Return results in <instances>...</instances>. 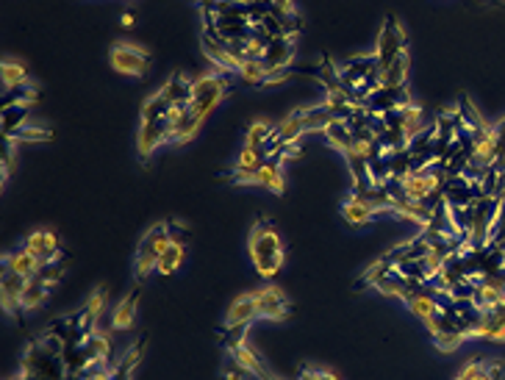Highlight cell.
Here are the masks:
<instances>
[{
	"label": "cell",
	"mask_w": 505,
	"mask_h": 380,
	"mask_svg": "<svg viewBox=\"0 0 505 380\" xmlns=\"http://www.w3.org/2000/svg\"><path fill=\"white\" fill-rule=\"evenodd\" d=\"M256 303H259V317H262V319H272V322L289 319L291 306H289L286 294H283L278 286H272V283L262 286V289L256 291Z\"/></svg>",
	"instance_id": "obj_10"
},
{
	"label": "cell",
	"mask_w": 505,
	"mask_h": 380,
	"mask_svg": "<svg viewBox=\"0 0 505 380\" xmlns=\"http://www.w3.org/2000/svg\"><path fill=\"white\" fill-rule=\"evenodd\" d=\"M455 380H491V375H489L486 361H470V364L461 366Z\"/></svg>",
	"instance_id": "obj_39"
},
{
	"label": "cell",
	"mask_w": 505,
	"mask_h": 380,
	"mask_svg": "<svg viewBox=\"0 0 505 380\" xmlns=\"http://www.w3.org/2000/svg\"><path fill=\"white\" fill-rule=\"evenodd\" d=\"M262 62L270 67V72L291 70V64H294V36H286V33L272 36L267 45H264Z\"/></svg>",
	"instance_id": "obj_11"
},
{
	"label": "cell",
	"mask_w": 505,
	"mask_h": 380,
	"mask_svg": "<svg viewBox=\"0 0 505 380\" xmlns=\"http://www.w3.org/2000/svg\"><path fill=\"white\" fill-rule=\"evenodd\" d=\"M83 347H87L92 364H109V366H114V364H111V336H109V333L95 330V333L90 336V339L83 342Z\"/></svg>",
	"instance_id": "obj_27"
},
{
	"label": "cell",
	"mask_w": 505,
	"mask_h": 380,
	"mask_svg": "<svg viewBox=\"0 0 505 380\" xmlns=\"http://www.w3.org/2000/svg\"><path fill=\"white\" fill-rule=\"evenodd\" d=\"M20 366H23L20 372L31 375L33 380H67V377H70V372H67L62 356L48 353V350L42 347L39 342H33V345L25 350Z\"/></svg>",
	"instance_id": "obj_3"
},
{
	"label": "cell",
	"mask_w": 505,
	"mask_h": 380,
	"mask_svg": "<svg viewBox=\"0 0 505 380\" xmlns=\"http://www.w3.org/2000/svg\"><path fill=\"white\" fill-rule=\"evenodd\" d=\"M67 380H81V377H78V375H70V377H67Z\"/></svg>",
	"instance_id": "obj_52"
},
{
	"label": "cell",
	"mask_w": 505,
	"mask_h": 380,
	"mask_svg": "<svg viewBox=\"0 0 505 380\" xmlns=\"http://www.w3.org/2000/svg\"><path fill=\"white\" fill-rule=\"evenodd\" d=\"M247 252H250V261H252V267H256L259 278L272 280L281 272V267L286 261V250H283V239H281L278 228L267 217H259L256 225L250 228Z\"/></svg>",
	"instance_id": "obj_1"
},
{
	"label": "cell",
	"mask_w": 505,
	"mask_h": 380,
	"mask_svg": "<svg viewBox=\"0 0 505 380\" xmlns=\"http://www.w3.org/2000/svg\"><path fill=\"white\" fill-rule=\"evenodd\" d=\"M28 114H31V103L4 106V111H0V131H4V137H14L20 128H25Z\"/></svg>",
	"instance_id": "obj_22"
},
{
	"label": "cell",
	"mask_w": 505,
	"mask_h": 380,
	"mask_svg": "<svg viewBox=\"0 0 505 380\" xmlns=\"http://www.w3.org/2000/svg\"><path fill=\"white\" fill-rule=\"evenodd\" d=\"M342 217H345V223H348V225L364 228V225H369V223L377 217V211H375L372 205H367L364 200H358V197L350 192V195H348V200L342 203Z\"/></svg>",
	"instance_id": "obj_20"
},
{
	"label": "cell",
	"mask_w": 505,
	"mask_h": 380,
	"mask_svg": "<svg viewBox=\"0 0 505 380\" xmlns=\"http://www.w3.org/2000/svg\"><path fill=\"white\" fill-rule=\"evenodd\" d=\"M48 298H51V286H45L39 278H31L25 283V291H23V309L36 311V309H42L48 303Z\"/></svg>",
	"instance_id": "obj_30"
},
{
	"label": "cell",
	"mask_w": 505,
	"mask_h": 380,
	"mask_svg": "<svg viewBox=\"0 0 505 380\" xmlns=\"http://www.w3.org/2000/svg\"><path fill=\"white\" fill-rule=\"evenodd\" d=\"M170 122H173V142H178V145L192 142L197 137V131H200V125H203V119L192 111V106L173 109Z\"/></svg>",
	"instance_id": "obj_14"
},
{
	"label": "cell",
	"mask_w": 505,
	"mask_h": 380,
	"mask_svg": "<svg viewBox=\"0 0 505 380\" xmlns=\"http://www.w3.org/2000/svg\"><path fill=\"white\" fill-rule=\"evenodd\" d=\"M23 247L31 252V256L39 261V264H48V261H56L64 256V250H62V242L56 236V231L51 228H39V231H31L23 242Z\"/></svg>",
	"instance_id": "obj_9"
},
{
	"label": "cell",
	"mask_w": 505,
	"mask_h": 380,
	"mask_svg": "<svg viewBox=\"0 0 505 380\" xmlns=\"http://www.w3.org/2000/svg\"><path fill=\"white\" fill-rule=\"evenodd\" d=\"M505 300V275H483L478 283H475V298H472V303L481 309V311H486V309H491V306H497V303H502Z\"/></svg>",
	"instance_id": "obj_13"
},
{
	"label": "cell",
	"mask_w": 505,
	"mask_h": 380,
	"mask_svg": "<svg viewBox=\"0 0 505 380\" xmlns=\"http://www.w3.org/2000/svg\"><path fill=\"white\" fill-rule=\"evenodd\" d=\"M173 142V122L170 117H161V119H139V134H137V153L139 161H150V156L167 145Z\"/></svg>",
	"instance_id": "obj_7"
},
{
	"label": "cell",
	"mask_w": 505,
	"mask_h": 380,
	"mask_svg": "<svg viewBox=\"0 0 505 380\" xmlns=\"http://www.w3.org/2000/svg\"><path fill=\"white\" fill-rule=\"evenodd\" d=\"M375 59H377V67L386 70L389 64H395L397 59L408 56V36L403 31V25L389 17L381 28V33H377V42H375Z\"/></svg>",
	"instance_id": "obj_4"
},
{
	"label": "cell",
	"mask_w": 505,
	"mask_h": 380,
	"mask_svg": "<svg viewBox=\"0 0 505 380\" xmlns=\"http://www.w3.org/2000/svg\"><path fill=\"white\" fill-rule=\"evenodd\" d=\"M0 164H4V178L14 170V139L4 137V153H0Z\"/></svg>",
	"instance_id": "obj_44"
},
{
	"label": "cell",
	"mask_w": 505,
	"mask_h": 380,
	"mask_svg": "<svg viewBox=\"0 0 505 380\" xmlns=\"http://www.w3.org/2000/svg\"><path fill=\"white\" fill-rule=\"evenodd\" d=\"M298 111H300V117H303L306 134H309V131H325L328 125L333 122V114L328 111L325 103H319V106H303V109H298Z\"/></svg>",
	"instance_id": "obj_31"
},
{
	"label": "cell",
	"mask_w": 505,
	"mask_h": 380,
	"mask_svg": "<svg viewBox=\"0 0 505 380\" xmlns=\"http://www.w3.org/2000/svg\"><path fill=\"white\" fill-rule=\"evenodd\" d=\"M256 186H262V189H270V192H275V195H283V189H286V178H283V164H278V161H267L262 170L256 173V181H252Z\"/></svg>",
	"instance_id": "obj_24"
},
{
	"label": "cell",
	"mask_w": 505,
	"mask_h": 380,
	"mask_svg": "<svg viewBox=\"0 0 505 380\" xmlns=\"http://www.w3.org/2000/svg\"><path fill=\"white\" fill-rule=\"evenodd\" d=\"M236 364H242L252 377H262V375H267L270 369L264 366V361H262V356L256 353V350H252L250 345H242V347H236V350H231L228 353Z\"/></svg>",
	"instance_id": "obj_29"
},
{
	"label": "cell",
	"mask_w": 505,
	"mask_h": 380,
	"mask_svg": "<svg viewBox=\"0 0 505 380\" xmlns=\"http://www.w3.org/2000/svg\"><path fill=\"white\" fill-rule=\"evenodd\" d=\"M134 23H137L134 12H125V14H122V28H131Z\"/></svg>",
	"instance_id": "obj_49"
},
{
	"label": "cell",
	"mask_w": 505,
	"mask_h": 380,
	"mask_svg": "<svg viewBox=\"0 0 505 380\" xmlns=\"http://www.w3.org/2000/svg\"><path fill=\"white\" fill-rule=\"evenodd\" d=\"M486 366H489L491 380H505V361H500V358H486Z\"/></svg>",
	"instance_id": "obj_48"
},
{
	"label": "cell",
	"mask_w": 505,
	"mask_h": 380,
	"mask_svg": "<svg viewBox=\"0 0 505 380\" xmlns=\"http://www.w3.org/2000/svg\"><path fill=\"white\" fill-rule=\"evenodd\" d=\"M220 336H223V345H225V350L231 353V350H236V347L247 345V342H244V336H247V325H225Z\"/></svg>",
	"instance_id": "obj_38"
},
{
	"label": "cell",
	"mask_w": 505,
	"mask_h": 380,
	"mask_svg": "<svg viewBox=\"0 0 505 380\" xmlns=\"http://www.w3.org/2000/svg\"><path fill=\"white\" fill-rule=\"evenodd\" d=\"M106 306H109V289L100 286V289H95V291L90 294V298H87V306H83V309H87L95 319H100V314L106 311Z\"/></svg>",
	"instance_id": "obj_41"
},
{
	"label": "cell",
	"mask_w": 505,
	"mask_h": 380,
	"mask_svg": "<svg viewBox=\"0 0 505 380\" xmlns=\"http://www.w3.org/2000/svg\"><path fill=\"white\" fill-rule=\"evenodd\" d=\"M414 100H411V92H408V83L405 87H377L375 92H369L367 98H364V109L369 111V114H375V117H386V114H392V111H400V109H405V106H411Z\"/></svg>",
	"instance_id": "obj_8"
},
{
	"label": "cell",
	"mask_w": 505,
	"mask_h": 380,
	"mask_svg": "<svg viewBox=\"0 0 505 380\" xmlns=\"http://www.w3.org/2000/svg\"><path fill=\"white\" fill-rule=\"evenodd\" d=\"M139 314V289H131L125 298L111 309V330H131Z\"/></svg>",
	"instance_id": "obj_15"
},
{
	"label": "cell",
	"mask_w": 505,
	"mask_h": 380,
	"mask_svg": "<svg viewBox=\"0 0 505 380\" xmlns=\"http://www.w3.org/2000/svg\"><path fill=\"white\" fill-rule=\"evenodd\" d=\"M25 278L4 270V278H0V306H4V311L14 319H23V291H25Z\"/></svg>",
	"instance_id": "obj_12"
},
{
	"label": "cell",
	"mask_w": 505,
	"mask_h": 380,
	"mask_svg": "<svg viewBox=\"0 0 505 380\" xmlns=\"http://www.w3.org/2000/svg\"><path fill=\"white\" fill-rule=\"evenodd\" d=\"M173 114V106L158 92H153L145 103H142V111H139V119H161V117H170Z\"/></svg>",
	"instance_id": "obj_33"
},
{
	"label": "cell",
	"mask_w": 505,
	"mask_h": 380,
	"mask_svg": "<svg viewBox=\"0 0 505 380\" xmlns=\"http://www.w3.org/2000/svg\"><path fill=\"white\" fill-rule=\"evenodd\" d=\"M192 83L184 72H173L170 78L164 81V87H161V95L170 100L173 109L178 106H189V98H192Z\"/></svg>",
	"instance_id": "obj_17"
},
{
	"label": "cell",
	"mask_w": 505,
	"mask_h": 380,
	"mask_svg": "<svg viewBox=\"0 0 505 380\" xmlns=\"http://www.w3.org/2000/svg\"><path fill=\"white\" fill-rule=\"evenodd\" d=\"M78 377L81 380H111V366L109 364H90Z\"/></svg>",
	"instance_id": "obj_43"
},
{
	"label": "cell",
	"mask_w": 505,
	"mask_h": 380,
	"mask_svg": "<svg viewBox=\"0 0 505 380\" xmlns=\"http://www.w3.org/2000/svg\"><path fill=\"white\" fill-rule=\"evenodd\" d=\"M475 339H486V342H505V322H500L497 317H491L489 311H483L481 325L475 330Z\"/></svg>",
	"instance_id": "obj_32"
},
{
	"label": "cell",
	"mask_w": 505,
	"mask_h": 380,
	"mask_svg": "<svg viewBox=\"0 0 505 380\" xmlns=\"http://www.w3.org/2000/svg\"><path fill=\"white\" fill-rule=\"evenodd\" d=\"M298 380H339V375H333L330 369H317V366H303Z\"/></svg>",
	"instance_id": "obj_45"
},
{
	"label": "cell",
	"mask_w": 505,
	"mask_h": 380,
	"mask_svg": "<svg viewBox=\"0 0 505 380\" xmlns=\"http://www.w3.org/2000/svg\"><path fill=\"white\" fill-rule=\"evenodd\" d=\"M408 70H411V59L403 56L395 64H389L386 70H381V83H384V87H405Z\"/></svg>",
	"instance_id": "obj_34"
},
{
	"label": "cell",
	"mask_w": 505,
	"mask_h": 380,
	"mask_svg": "<svg viewBox=\"0 0 505 380\" xmlns=\"http://www.w3.org/2000/svg\"><path fill=\"white\" fill-rule=\"evenodd\" d=\"M225 81L220 75H203L192 83V98H189V106L192 111L205 122L208 117H212L217 111V106L223 103L225 98Z\"/></svg>",
	"instance_id": "obj_5"
},
{
	"label": "cell",
	"mask_w": 505,
	"mask_h": 380,
	"mask_svg": "<svg viewBox=\"0 0 505 380\" xmlns=\"http://www.w3.org/2000/svg\"><path fill=\"white\" fill-rule=\"evenodd\" d=\"M250 377V372L242 366V364H236L233 358H231V364L223 369V380H247Z\"/></svg>",
	"instance_id": "obj_46"
},
{
	"label": "cell",
	"mask_w": 505,
	"mask_h": 380,
	"mask_svg": "<svg viewBox=\"0 0 505 380\" xmlns=\"http://www.w3.org/2000/svg\"><path fill=\"white\" fill-rule=\"evenodd\" d=\"M145 347H148V339L142 336L139 342H134L114 366H111V380H134V369L139 366L142 356H145Z\"/></svg>",
	"instance_id": "obj_19"
},
{
	"label": "cell",
	"mask_w": 505,
	"mask_h": 380,
	"mask_svg": "<svg viewBox=\"0 0 505 380\" xmlns=\"http://www.w3.org/2000/svg\"><path fill=\"white\" fill-rule=\"evenodd\" d=\"M14 380H33V377H31V375H25V372H20V375H17Z\"/></svg>",
	"instance_id": "obj_51"
},
{
	"label": "cell",
	"mask_w": 505,
	"mask_h": 380,
	"mask_svg": "<svg viewBox=\"0 0 505 380\" xmlns=\"http://www.w3.org/2000/svg\"><path fill=\"white\" fill-rule=\"evenodd\" d=\"M170 244V223H156L145 231V236L137 244V259H134V278L148 280L158 270L161 252Z\"/></svg>",
	"instance_id": "obj_2"
},
{
	"label": "cell",
	"mask_w": 505,
	"mask_h": 380,
	"mask_svg": "<svg viewBox=\"0 0 505 380\" xmlns=\"http://www.w3.org/2000/svg\"><path fill=\"white\" fill-rule=\"evenodd\" d=\"M109 64L122 72V75H131V78H139L150 70L153 59L145 48L139 45H131V42H117V45L109 51Z\"/></svg>",
	"instance_id": "obj_6"
},
{
	"label": "cell",
	"mask_w": 505,
	"mask_h": 380,
	"mask_svg": "<svg viewBox=\"0 0 505 380\" xmlns=\"http://www.w3.org/2000/svg\"><path fill=\"white\" fill-rule=\"evenodd\" d=\"M9 139H14V142H45V139H51V134L48 131H42V128H36V125H25V128H20L14 137H9Z\"/></svg>",
	"instance_id": "obj_42"
},
{
	"label": "cell",
	"mask_w": 505,
	"mask_h": 380,
	"mask_svg": "<svg viewBox=\"0 0 505 380\" xmlns=\"http://www.w3.org/2000/svg\"><path fill=\"white\" fill-rule=\"evenodd\" d=\"M275 131H278V142H281V145H298L300 137L306 134V125H303L300 111H291L286 119H281V122L275 125Z\"/></svg>",
	"instance_id": "obj_26"
},
{
	"label": "cell",
	"mask_w": 505,
	"mask_h": 380,
	"mask_svg": "<svg viewBox=\"0 0 505 380\" xmlns=\"http://www.w3.org/2000/svg\"><path fill=\"white\" fill-rule=\"evenodd\" d=\"M184 259H186V244L170 239V244H167V250L161 252V259H158V270H156V275H164V278L176 275V272L181 270Z\"/></svg>",
	"instance_id": "obj_23"
},
{
	"label": "cell",
	"mask_w": 505,
	"mask_h": 380,
	"mask_svg": "<svg viewBox=\"0 0 505 380\" xmlns=\"http://www.w3.org/2000/svg\"><path fill=\"white\" fill-rule=\"evenodd\" d=\"M252 319H259V303H256V291H244L239 298L228 306L225 314V325H247Z\"/></svg>",
	"instance_id": "obj_16"
},
{
	"label": "cell",
	"mask_w": 505,
	"mask_h": 380,
	"mask_svg": "<svg viewBox=\"0 0 505 380\" xmlns=\"http://www.w3.org/2000/svg\"><path fill=\"white\" fill-rule=\"evenodd\" d=\"M39 261L31 256V252L20 244L17 250H12L9 256H4V270H9V272H14V275H20V278H25V280H31V278H36V272H39Z\"/></svg>",
	"instance_id": "obj_18"
},
{
	"label": "cell",
	"mask_w": 505,
	"mask_h": 380,
	"mask_svg": "<svg viewBox=\"0 0 505 380\" xmlns=\"http://www.w3.org/2000/svg\"><path fill=\"white\" fill-rule=\"evenodd\" d=\"M36 90L31 87V83H20V87L14 90H4V106H17V103H31L36 100Z\"/></svg>",
	"instance_id": "obj_37"
},
{
	"label": "cell",
	"mask_w": 505,
	"mask_h": 380,
	"mask_svg": "<svg viewBox=\"0 0 505 380\" xmlns=\"http://www.w3.org/2000/svg\"><path fill=\"white\" fill-rule=\"evenodd\" d=\"M491 131H494V139H497V158H494V170L505 173V117L497 119L491 125Z\"/></svg>",
	"instance_id": "obj_40"
},
{
	"label": "cell",
	"mask_w": 505,
	"mask_h": 380,
	"mask_svg": "<svg viewBox=\"0 0 505 380\" xmlns=\"http://www.w3.org/2000/svg\"><path fill=\"white\" fill-rule=\"evenodd\" d=\"M64 272H67V261H64V256L62 259H56V261H48V264H42L39 267V272H36V278L45 283V286H56L62 278H64Z\"/></svg>",
	"instance_id": "obj_36"
},
{
	"label": "cell",
	"mask_w": 505,
	"mask_h": 380,
	"mask_svg": "<svg viewBox=\"0 0 505 380\" xmlns=\"http://www.w3.org/2000/svg\"><path fill=\"white\" fill-rule=\"evenodd\" d=\"M25 78H28V70H25L23 62L6 59L4 64H0V81H4V90H14V87H20V83H28Z\"/></svg>",
	"instance_id": "obj_35"
},
{
	"label": "cell",
	"mask_w": 505,
	"mask_h": 380,
	"mask_svg": "<svg viewBox=\"0 0 505 380\" xmlns=\"http://www.w3.org/2000/svg\"><path fill=\"white\" fill-rule=\"evenodd\" d=\"M325 134V139H328V145L330 147H336L342 156L345 153H350L353 147H356V137H353V131H350V125L345 122V119H333L328 128L322 131Z\"/></svg>",
	"instance_id": "obj_21"
},
{
	"label": "cell",
	"mask_w": 505,
	"mask_h": 380,
	"mask_svg": "<svg viewBox=\"0 0 505 380\" xmlns=\"http://www.w3.org/2000/svg\"><path fill=\"white\" fill-rule=\"evenodd\" d=\"M259 380H281V377H275V375H272V372H267V375H262V377H259Z\"/></svg>",
	"instance_id": "obj_50"
},
{
	"label": "cell",
	"mask_w": 505,
	"mask_h": 380,
	"mask_svg": "<svg viewBox=\"0 0 505 380\" xmlns=\"http://www.w3.org/2000/svg\"><path fill=\"white\" fill-rule=\"evenodd\" d=\"M455 114H458V125H461V134H467V137H472V134H478L481 128H486V119L481 117V111L467 100V98H461V103H458V109H455Z\"/></svg>",
	"instance_id": "obj_25"
},
{
	"label": "cell",
	"mask_w": 505,
	"mask_h": 380,
	"mask_svg": "<svg viewBox=\"0 0 505 380\" xmlns=\"http://www.w3.org/2000/svg\"><path fill=\"white\" fill-rule=\"evenodd\" d=\"M244 83H250V87H267V81H270V67L262 62V59H247L239 64V72H236Z\"/></svg>",
	"instance_id": "obj_28"
},
{
	"label": "cell",
	"mask_w": 505,
	"mask_h": 380,
	"mask_svg": "<svg viewBox=\"0 0 505 380\" xmlns=\"http://www.w3.org/2000/svg\"><path fill=\"white\" fill-rule=\"evenodd\" d=\"M502 236H505V197L500 200L497 223H494V228H491V239H489V242H497V239H502Z\"/></svg>",
	"instance_id": "obj_47"
}]
</instances>
